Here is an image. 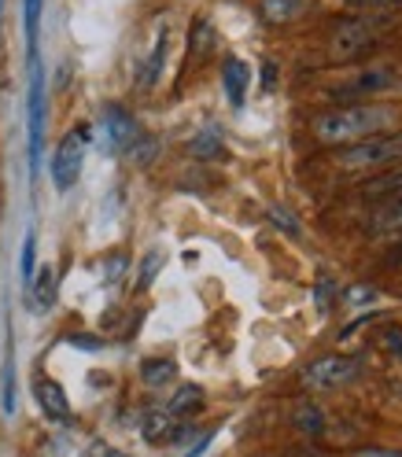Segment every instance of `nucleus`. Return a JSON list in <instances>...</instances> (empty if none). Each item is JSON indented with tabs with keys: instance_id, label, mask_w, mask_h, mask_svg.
<instances>
[{
	"instance_id": "9b49d317",
	"label": "nucleus",
	"mask_w": 402,
	"mask_h": 457,
	"mask_svg": "<svg viewBox=\"0 0 402 457\" xmlns=\"http://www.w3.org/2000/svg\"><path fill=\"white\" fill-rule=\"evenodd\" d=\"M247 81H251L247 63L237 60V55H225V63H222V85H225V96H229V104H233V107H244Z\"/></svg>"
},
{
	"instance_id": "7ed1b4c3",
	"label": "nucleus",
	"mask_w": 402,
	"mask_h": 457,
	"mask_svg": "<svg viewBox=\"0 0 402 457\" xmlns=\"http://www.w3.org/2000/svg\"><path fill=\"white\" fill-rule=\"evenodd\" d=\"M384 30H388V19H384V15H381V19H369V15L348 19V22H339L336 30H332L329 48H332L336 60H355V55H362L365 48L377 45V37H381Z\"/></svg>"
},
{
	"instance_id": "4468645a",
	"label": "nucleus",
	"mask_w": 402,
	"mask_h": 457,
	"mask_svg": "<svg viewBox=\"0 0 402 457\" xmlns=\"http://www.w3.org/2000/svg\"><path fill=\"white\" fill-rule=\"evenodd\" d=\"M166 41H170V34H166V26H163L159 37H155L152 55H148L145 67H140V74H137V85H140V89H155V81H159V74H163V63H166Z\"/></svg>"
},
{
	"instance_id": "1a4fd4ad",
	"label": "nucleus",
	"mask_w": 402,
	"mask_h": 457,
	"mask_svg": "<svg viewBox=\"0 0 402 457\" xmlns=\"http://www.w3.org/2000/svg\"><path fill=\"white\" fill-rule=\"evenodd\" d=\"M34 398H38V406H41V413L48 420H55V424H67L71 420V398H67V391L55 384V380L38 377L34 380Z\"/></svg>"
},
{
	"instance_id": "412c9836",
	"label": "nucleus",
	"mask_w": 402,
	"mask_h": 457,
	"mask_svg": "<svg viewBox=\"0 0 402 457\" xmlns=\"http://www.w3.org/2000/svg\"><path fill=\"white\" fill-rule=\"evenodd\" d=\"M26 15V45H30V60H38V22H41V0H26L22 4Z\"/></svg>"
},
{
	"instance_id": "5701e85b",
	"label": "nucleus",
	"mask_w": 402,
	"mask_h": 457,
	"mask_svg": "<svg viewBox=\"0 0 402 457\" xmlns=\"http://www.w3.org/2000/svg\"><path fill=\"white\" fill-rule=\"evenodd\" d=\"M339 292V284H332L329 277H322L318 284H314V303H318L322 313H332V295Z\"/></svg>"
},
{
	"instance_id": "f03ea898",
	"label": "nucleus",
	"mask_w": 402,
	"mask_h": 457,
	"mask_svg": "<svg viewBox=\"0 0 402 457\" xmlns=\"http://www.w3.org/2000/svg\"><path fill=\"white\" fill-rule=\"evenodd\" d=\"M89 133H93V126L81 122V126H74L60 140V148H55V155H52V181H55V188H60V192L74 188V181L81 178V162H85V152H89V140H93Z\"/></svg>"
},
{
	"instance_id": "f257e3e1",
	"label": "nucleus",
	"mask_w": 402,
	"mask_h": 457,
	"mask_svg": "<svg viewBox=\"0 0 402 457\" xmlns=\"http://www.w3.org/2000/svg\"><path fill=\"white\" fill-rule=\"evenodd\" d=\"M398 126V114L388 104H351V107H329L314 114V137L325 148H355L362 140L384 137L388 129Z\"/></svg>"
},
{
	"instance_id": "ddd939ff",
	"label": "nucleus",
	"mask_w": 402,
	"mask_h": 457,
	"mask_svg": "<svg viewBox=\"0 0 402 457\" xmlns=\"http://www.w3.org/2000/svg\"><path fill=\"white\" fill-rule=\"evenodd\" d=\"M365 199H391V195H402V166H388L381 170L377 178H369L362 188H358Z\"/></svg>"
},
{
	"instance_id": "b1692460",
	"label": "nucleus",
	"mask_w": 402,
	"mask_h": 457,
	"mask_svg": "<svg viewBox=\"0 0 402 457\" xmlns=\"http://www.w3.org/2000/svg\"><path fill=\"white\" fill-rule=\"evenodd\" d=\"M34 254H38V240H34V233H26V240H22V280L26 284L34 280Z\"/></svg>"
},
{
	"instance_id": "7c9ffc66",
	"label": "nucleus",
	"mask_w": 402,
	"mask_h": 457,
	"mask_svg": "<svg viewBox=\"0 0 402 457\" xmlns=\"http://www.w3.org/2000/svg\"><path fill=\"white\" fill-rule=\"evenodd\" d=\"M122 270H126V254H111V262H107V270H104V273H107V280H114Z\"/></svg>"
},
{
	"instance_id": "bb28decb",
	"label": "nucleus",
	"mask_w": 402,
	"mask_h": 457,
	"mask_svg": "<svg viewBox=\"0 0 402 457\" xmlns=\"http://www.w3.org/2000/svg\"><path fill=\"white\" fill-rule=\"evenodd\" d=\"M348 457H402V450H388V446H362V450H351Z\"/></svg>"
},
{
	"instance_id": "473e14b6",
	"label": "nucleus",
	"mask_w": 402,
	"mask_h": 457,
	"mask_svg": "<svg viewBox=\"0 0 402 457\" xmlns=\"http://www.w3.org/2000/svg\"><path fill=\"white\" fill-rule=\"evenodd\" d=\"M93 457H130V453L114 450V446H96V450H93Z\"/></svg>"
},
{
	"instance_id": "393cba45",
	"label": "nucleus",
	"mask_w": 402,
	"mask_h": 457,
	"mask_svg": "<svg viewBox=\"0 0 402 457\" xmlns=\"http://www.w3.org/2000/svg\"><path fill=\"white\" fill-rule=\"evenodd\" d=\"M159 266H163V254H159V251H152L148 259H145V270H140V284H137L140 292H145V288H152V280H155Z\"/></svg>"
},
{
	"instance_id": "9d476101",
	"label": "nucleus",
	"mask_w": 402,
	"mask_h": 457,
	"mask_svg": "<svg viewBox=\"0 0 402 457\" xmlns=\"http://www.w3.org/2000/svg\"><path fill=\"white\" fill-rule=\"evenodd\" d=\"M369 237H398L402 233V195H391L373 211V218L365 221Z\"/></svg>"
},
{
	"instance_id": "f8f14e48",
	"label": "nucleus",
	"mask_w": 402,
	"mask_h": 457,
	"mask_svg": "<svg viewBox=\"0 0 402 457\" xmlns=\"http://www.w3.org/2000/svg\"><path fill=\"white\" fill-rule=\"evenodd\" d=\"M199 410H204V387H199V384H181L174 395H170V403H166V413H174L178 420H188Z\"/></svg>"
},
{
	"instance_id": "6ab92c4d",
	"label": "nucleus",
	"mask_w": 402,
	"mask_h": 457,
	"mask_svg": "<svg viewBox=\"0 0 402 457\" xmlns=\"http://www.w3.org/2000/svg\"><path fill=\"white\" fill-rule=\"evenodd\" d=\"M358 78H362V81H355V85H343L339 96H351V93H377V89H388V85L395 81V78H391V71H384V67L369 71V74H358Z\"/></svg>"
},
{
	"instance_id": "2eb2a0df",
	"label": "nucleus",
	"mask_w": 402,
	"mask_h": 457,
	"mask_svg": "<svg viewBox=\"0 0 402 457\" xmlns=\"http://www.w3.org/2000/svg\"><path fill=\"white\" fill-rule=\"evenodd\" d=\"M292 424H296V432L310 436V439H318L325 432V410L318 403H299L292 410Z\"/></svg>"
},
{
	"instance_id": "20e7f679",
	"label": "nucleus",
	"mask_w": 402,
	"mask_h": 457,
	"mask_svg": "<svg viewBox=\"0 0 402 457\" xmlns=\"http://www.w3.org/2000/svg\"><path fill=\"white\" fill-rule=\"evenodd\" d=\"M358 358H348V354H322L314 358L303 373H299V384L306 391H336V387H348L351 380H358Z\"/></svg>"
},
{
	"instance_id": "dca6fc26",
	"label": "nucleus",
	"mask_w": 402,
	"mask_h": 457,
	"mask_svg": "<svg viewBox=\"0 0 402 457\" xmlns=\"http://www.w3.org/2000/svg\"><path fill=\"white\" fill-rule=\"evenodd\" d=\"M310 8V0H263V19L281 26V22H292Z\"/></svg>"
},
{
	"instance_id": "2f4dec72",
	"label": "nucleus",
	"mask_w": 402,
	"mask_h": 457,
	"mask_svg": "<svg viewBox=\"0 0 402 457\" xmlns=\"http://www.w3.org/2000/svg\"><path fill=\"white\" fill-rule=\"evenodd\" d=\"M263 85H266V89H273V85H277V63L263 67Z\"/></svg>"
},
{
	"instance_id": "a878e982",
	"label": "nucleus",
	"mask_w": 402,
	"mask_h": 457,
	"mask_svg": "<svg viewBox=\"0 0 402 457\" xmlns=\"http://www.w3.org/2000/svg\"><path fill=\"white\" fill-rule=\"evenodd\" d=\"M270 218H273V221H277V228H284V233H289V237H299V225H296V218H292L289 211L273 207V211H270Z\"/></svg>"
},
{
	"instance_id": "39448f33",
	"label": "nucleus",
	"mask_w": 402,
	"mask_h": 457,
	"mask_svg": "<svg viewBox=\"0 0 402 457\" xmlns=\"http://www.w3.org/2000/svg\"><path fill=\"white\" fill-rule=\"evenodd\" d=\"M391 162H402V133L362 140L355 148H343L336 159L339 170H388Z\"/></svg>"
},
{
	"instance_id": "0eeeda50",
	"label": "nucleus",
	"mask_w": 402,
	"mask_h": 457,
	"mask_svg": "<svg viewBox=\"0 0 402 457\" xmlns=\"http://www.w3.org/2000/svg\"><path fill=\"white\" fill-rule=\"evenodd\" d=\"M45 152V74L34 60V81H30V174L38 178Z\"/></svg>"
},
{
	"instance_id": "cd10ccee",
	"label": "nucleus",
	"mask_w": 402,
	"mask_h": 457,
	"mask_svg": "<svg viewBox=\"0 0 402 457\" xmlns=\"http://www.w3.org/2000/svg\"><path fill=\"white\" fill-rule=\"evenodd\" d=\"M71 343H74V347H81V351H100V347H104V339H100V336H89V332L71 336Z\"/></svg>"
},
{
	"instance_id": "4be33fe9",
	"label": "nucleus",
	"mask_w": 402,
	"mask_h": 457,
	"mask_svg": "<svg viewBox=\"0 0 402 457\" xmlns=\"http://www.w3.org/2000/svg\"><path fill=\"white\" fill-rule=\"evenodd\" d=\"M211 45H214L211 22H207V19H199V22H196V30H192V37H188V48H196V55H207Z\"/></svg>"
},
{
	"instance_id": "72a5a7b5",
	"label": "nucleus",
	"mask_w": 402,
	"mask_h": 457,
	"mask_svg": "<svg viewBox=\"0 0 402 457\" xmlns=\"http://www.w3.org/2000/svg\"><path fill=\"white\" fill-rule=\"evenodd\" d=\"M395 254H398V259H395V266H402V251H395Z\"/></svg>"
},
{
	"instance_id": "6e6552de",
	"label": "nucleus",
	"mask_w": 402,
	"mask_h": 457,
	"mask_svg": "<svg viewBox=\"0 0 402 457\" xmlns=\"http://www.w3.org/2000/svg\"><path fill=\"white\" fill-rule=\"evenodd\" d=\"M140 432H145V439L152 446H166V443H185L192 428L185 420H178L174 413H166V406H159V410L145 413V420H140Z\"/></svg>"
},
{
	"instance_id": "f3484780",
	"label": "nucleus",
	"mask_w": 402,
	"mask_h": 457,
	"mask_svg": "<svg viewBox=\"0 0 402 457\" xmlns=\"http://www.w3.org/2000/svg\"><path fill=\"white\" fill-rule=\"evenodd\" d=\"M30 303L38 310H52V303H55V270L52 266H41L38 277L30 280Z\"/></svg>"
},
{
	"instance_id": "aec40b11",
	"label": "nucleus",
	"mask_w": 402,
	"mask_h": 457,
	"mask_svg": "<svg viewBox=\"0 0 402 457\" xmlns=\"http://www.w3.org/2000/svg\"><path fill=\"white\" fill-rule=\"evenodd\" d=\"M188 152H192L196 159H222V155H225V148H222L218 129H204V133H196V137L188 140Z\"/></svg>"
},
{
	"instance_id": "c85d7f7f",
	"label": "nucleus",
	"mask_w": 402,
	"mask_h": 457,
	"mask_svg": "<svg viewBox=\"0 0 402 457\" xmlns=\"http://www.w3.org/2000/svg\"><path fill=\"white\" fill-rule=\"evenodd\" d=\"M384 347H388L391 354H398V358H402V328H395V325H391V328H384Z\"/></svg>"
},
{
	"instance_id": "a211bd4d",
	"label": "nucleus",
	"mask_w": 402,
	"mask_h": 457,
	"mask_svg": "<svg viewBox=\"0 0 402 457\" xmlns=\"http://www.w3.org/2000/svg\"><path fill=\"white\" fill-rule=\"evenodd\" d=\"M174 373H178V365L170 361V358H148L145 365H140V380H145L148 387L170 384V380H174Z\"/></svg>"
},
{
	"instance_id": "c756f323",
	"label": "nucleus",
	"mask_w": 402,
	"mask_h": 457,
	"mask_svg": "<svg viewBox=\"0 0 402 457\" xmlns=\"http://www.w3.org/2000/svg\"><path fill=\"white\" fill-rule=\"evenodd\" d=\"M351 8H391V4H402V0H343Z\"/></svg>"
},
{
	"instance_id": "423d86ee",
	"label": "nucleus",
	"mask_w": 402,
	"mask_h": 457,
	"mask_svg": "<svg viewBox=\"0 0 402 457\" xmlns=\"http://www.w3.org/2000/svg\"><path fill=\"white\" fill-rule=\"evenodd\" d=\"M104 137H107V145H111L114 152L130 155V148L137 145L140 137H145V129H140V122L133 119L126 107L107 104V107H104Z\"/></svg>"
}]
</instances>
